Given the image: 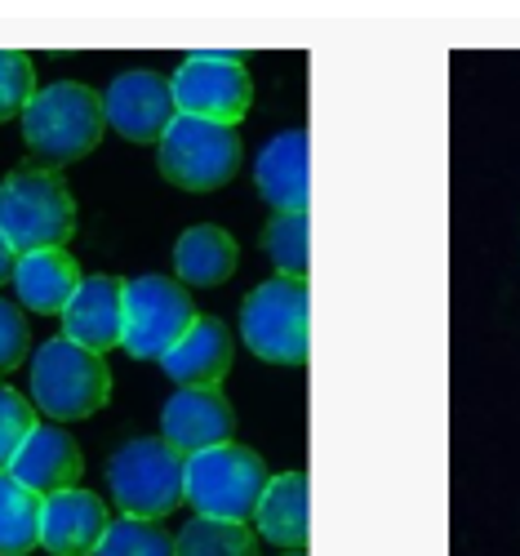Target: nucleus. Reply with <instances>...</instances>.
Segmentation results:
<instances>
[{
    "label": "nucleus",
    "instance_id": "7ed1b4c3",
    "mask_svg": "<svg viewBox=\"0 0 520 556\" xmlns=\"http://www.w3.org/2000/svg\"><path fill=\"white\" fill-rule=\"evenodd\" d=\"M103 129H107L103 94H93V89L80 80L45 85L31 99V108L23 112L27 148L50 165H72V161L89 156L103 143Z\"/></svg>",
    "mask_w": 520,
    "mask_h": 556
},
{
    "label": "nucleus",
    "instance_id": "39448f33",
    "mask_svg": "<svg viewBox=\"0 0 520 556\" xmlns=\"http://www.w3.org/2000/svg\"><path fill=\"white\" fill-rule=\"evenodd\" d=\"M267 485H271L267 463L250 445L231 441L187 458V503L196 507V517L250 526Z\"/></svg>",
    "mask_w": 520,
    "mask_h": 556
},
{
    "label": "nucleus",
    "instance_id": "423d86ee",
    "mask_svg": "<svg viewBox=\"0 0 520 556\" xmlns=\"http://www.w3.org/2000/svg\"><path fill=\"white\" fill-rule=\"evenodd\" d=\"M307 281H290V276H276L263 281L245 307H241V339L254 356L299 369L307 365L312 352V330H307Z\"/></svg>",
    "mask_w": 520,
    "mask_h": 556
},
{
    "label": "nucleus",
    "instance_id": "cd10ccee",
    "mask_svg": "<svg viewBox=\"0 0 520 556\" xmlns=\"http://www.w3.org/2000/svg\"><path fill=\"white\" fill-rule=\"evenodd\" d=\"M286 556H307V552H286Z\"/></svg>",
    "mask_w": 520,
    "mask_h": 556
},
{
    "label": "nucleus",
    "instance_id": "f03ea898",
    "mask_svg": "<svg viewBox=\"0 0 520 556\" xmlns=\"http://www.w3.org/2000/svg\"><path fill=\"white\" fill-rule=\"evenodd\" d=\"M107 490L121 517L165 521L187 498V458L165 437H134L107 458Z\"/></svg>",
    "mask_w": 520,
    "mask_h": 556
},
{
    "label": "nucleus",
    "instance_id": "4be33fe9",
    "mask_svg": "<svg viewBox=\"0 0 520 556\" xmlns=\"http://www.w3.org/2000/svg\"><path fill=\"white\" fill-rule=\"evenodd\" d=\"M99 556H178V543H174V534L161 530V521L112 517Z\"/></svg>",
    "mask_w": 520,
    "mask_h": 556
},
{
    "label": "nucleus",
    "instance_id": "dca6fc26",
    "mask_svg": "<svg viewBox=\"0 0 520 556\" xmlns=\"http://www.w3.org/2000/svg\"><path fill=\"white\" fill-rule=\"evenodd\" d=\"M161 365L178 388H218L236 365L231 330L218 316H196V326L182 334V343Z\"/></svg>",
    "mask_w": 520,
    "mask_h": 556
},
{
    "label": "nucleus",
    "instance_id": "b1692460",
    "mask_svg": "<svg viewBox=\"0 0 520 556\" xmlns=\"http://www.w3.org/2000/svg\"><path fill=\"white\" fill-rule=\"evenodd\" d=\"M36 94H40V85H36L31 59L18 50H0V125L23 121V112L31 108Z\"/></svg>",
    "mask_w": 520,
    "mask_h": 556
},
{
    "label": "nucleus",
    "instance_id": "393cba45",
    "mask_svg": "<svg viewBox=\"0 0 520 556\" xmlns=\"http://www.w3.org/2000/svg\"><path fill=\"white\" fill-rule=\"evenodd\" d=\"M36 405L31 396H18L14 388L0 383V472H10V463L18 458L23 441L36 432Z\"/></svg>",
    "mask_w": 520,
    "mask_h": 556
},
{
    "label": "nucleus",
    "instance_id": "4468645a",
    "mask_svg": "<svg viewBox=\"0 0 520 556\" xmlns=\"http://www.w3.org/2000/svg\"><path fill=\"white\" fill-rule=\"evenodd\" d=\"M107 526H112V517L99 494L63 490L54 498H45L40 547H50L54 556H99Z\"/></svg>",
    "mask_w": 520,
    "mask_h": 556
},
{
    "label": "nucleus",
    "instance_id": "f257e3e1",
    "mask_svg": "<svg viewBox=\"0 0 520 556\" xmlns=\"http://www.w3.org/2000/svg\"><path fill=\"white\" fill-rule=\"evenodd\" d=\"M76 231V201L67 182L45 169H10L0 178V237L14 245V254H40V250H63Z\"/></svg>",
    "mask_w": 520,
    "mask_h": 556
},
{
    "label": "nucleus",
    "instance_id": "5701e85b",
    "mask_svg": "<svg viewBox=\"0 0 520 556\" xmlns=\"http://www.w3.org/2000/svg\"><path fill=\"white\" fill-rule=\"evenodd\" d=\"M263 250L290 281H307V214H276L263 231Z\"/></svg>",
    "mask_w": 520,
    "mask_h": 556
},
{
    "label": "nucleus",
    "instance_id": "a878e982",
    "mask_svg": "<svg viewBox=\"0 0 520 556\" xmlns=\"http://www.w3.org/2000/svg\"><path fill=\"white\" fill-rule=\"evenodd\" d=\"M31 352V334H27V320L18 312V303L0 299V375H10L18 369Z\"/></svg>",
    "mask_w": 520,
    "mask_h": 556
},
{
    "label": "nucleus",
    "instance_id": "f8f14e48",
    "mask_svg": "<svg viewBox=\"0 0 520 556\" xmlns=\"http://www.w3.org/2000/svg\"><path fill=\"white\" fill-rule=\"evenodd\" d=\"M63 339L103 356L125 348V281L121 276H85V286L63 312Z\"/></svg>",
    "mask_w": 520,
    "mask_h": 556
},
{
    "label": "nucleus",
    "instance_id": "a211bd4d",
    "mask_svg": "<svg viewBox=\"0 0 520 556\" xmlns=\"http://www.w3.org/2000/svg\"><path fill=\"white\" fill-rule=\"evenodd\" d=\"M236 263H241V250H236L231 231H223V227L196 223L174 241V271L187 290H214V286L231 281Z\"/></svg>",
    "mask_w": 520,
    "mask_h": 556
},
{
    "label": "nucleus",
    "instance_id": "20e7f679",
    "mask_svg": "<svg viewBox=\"0 0 520 556\" xmlns=\"http://www.w3.org/2000/svg\"><path fill=\"white\" fill-rule=\"evenodd\" d=\"M112 396V375L103 356L76 348L72 339H50L31 352V405L50 424H76L99 414Z\"/></svg>",
    "mask_w": 520,
    "mask_h": 556
},
{
    "label": "nucleus",
    "instance_id": "6ab92c4d",
    "mask_svg": "<svg viewBox=\"0 0 520 556\" xmlns=\"http://www.w3.org/2000/svg\"><path fill=\"white\" fill-rule=\"evenodd\" d=\"M254 530L267 543H280L290 552H307V472L271 477L258 513H254Z\"/></svg>",
    "mask_w": 520,
    "mask_h": 556
},
{
    "label": "nucleus",
    "instance_id": "9d476101",
    "mask_svg": "<svg viewBox=\"0 0 520 556\" xmlns=\"http://www.w3.org/2000/svg\"><path fill=\"white\" fill-rule=\"evenodd\" d=\"M103 112H107V125H112L121 138H129V143H143V148H161L165 129L178 121L169 80H161V76L148 72V67L121 72V76L103 89Z\"/></svg>",
    "mask_w": 520,
    "mask_h": 556
},
{
    "label": "nucleus",
    "instance_id": "6e6552de",
    "mask_svg": "<svg viewBox=\"0 0 520 556\" xmlns=\"http://www.w3.org/2000/svg\"><path fill=\"white\" fill-rule=\"evenodd\" d=\"M178 116H196L214 125H241L254 103V80L245 72V54L227 50H201L187 54L182 67L169 76Z\"/></svg>",
    "mask_w": 520,
    "mask_h": 556
},
{
    "label": "nucleus",
    "instance_id": "aec40b11",
    "mask_svg": "<svg viewBox=\"0 0 520 556\" xmlns=\"http://www.w3.org/2000/svg\"><path fill=\"white\" fill-rule=\"evenodd\" d=\"M45 498L18 485L10 472H0V556H27L40 547Z\"/></svg>",
    "mask_w": 520,
    "mask_h": 556
},
{
    "label": "nucleus",
    "instance_id": "ddd939ff",
    "mask_svg": "<svg viewBox=\"0 0 520 556\" xmlns=\"http://www.w3.org/2000/svg\"><path fill=\"white\" fill-rule=\"evenodd\" d=\"M80 472H85V454L59 424H40L23 441L18 458L10 463V477L40 498H54L63 490H80Z\"/></svg>",
    "mask_w": 520,
    "mask_h": 556
},
{
    "label": "nucleus",
    "instance_id": "2eb2a0df",
    "mask_svg": "<svg viewBox=\"0 0 520 556\" xmlns=\"http://www.w3.org/2000/svg\"><path fill=\"white\" fill-rule=\"evenodd\" d=\"M254 182L276 214H307V129H286L263 143L254 161Z\"/></svg>",
    "mask_w": 520,
    "mask_h": 556
},
{
    "label": "nucleus",
    "instance_id": "bb28decb",
    "mask_svg": "<svg viewBox=\"0 0 520 556\" xmlns=\"http://www.w3.org/2000/svg\"><path fill=\"white\" fill-rule=\"evenodd\" d=\"M14 271H18V254H14V245L5 237H0V286L14 281Z\"/></svg>",
    "mask_w": 520,
    "mask_h": 556
},
{
    "label": "nucleus",
    "instance_id": "0eeeda50",
    "mask_svg": "<svg viewBox=\"0 0 520 556\" xmlns=\"http://www.w3.org/2000/svg\"><path fill=\"white\" fill-rule=\"evenodd\" d=\"M241 134L231 125L178 116L161 138L156 165L182 192H218L241 169Z\"/></svg>",
    "mask_w": 520,
    "mask_h": 556
},
{
    "label": "nucleus",
    "instance_id": "412c9836",
    "mask_svg": "<svg viewBox=\"0 0 520 556\" xmlns=\"http://www.w3.org/2000/svg\"><path fill=\"white\" fill-rule=\"evenodd\" d=\"M178 556H258L254 530L236 521H214V517H192L178 534Z\"/></svg>",
    "mask_w": 520,
    "mask_h": 556
},
{
    "label": "nucleus",
    "instance_id": "9b49d317",
    "mask_svg": "<svg viewBox=\"0 0 520 556\" xmlns=\"http://www.w3.org/2000/svg\"><path fill=\"white\" fill-rule=\"evenodd\" d=\"M161 437L182 458H196L205 450L231 445L236 409L218 388H178L161 409Z\"/></svg>",
    "mask_w": 520,
    "mask_h": 556
},
{
    "label": "nucleus",
    "instance_id": "1a4fd4ad",
    "mask_svg": "<svg viewBox=\"0 0 520 556\" xmlns=\"http://www.w3.org/2000/svg\"><path fill=\"white\" fill-rule=\"evenodd\" d=\"M196 326V303L182 281L134 276L125 281V352L134 361H165Z\"/></svg>",
    "mask_w": 520,
    "mask_h": 556
},
{
    "label": "nucleus",
    "instance_id": "f3484780",
    "mask_svg": "<svg viewBox=\"0 0 520 556\" xmlns=\"http://www.w3.org/2000/svg\"><path fill=\"white\" fill-rule=\"evenodd\" d=\"M80 286H85V276H80L76 258H67V250L23 254L18 271H14L18 303L27 312H36V316H63Z\"/></svg>",
    "mask_w": 520,
    "mask_h": 556
}]
</instances>
